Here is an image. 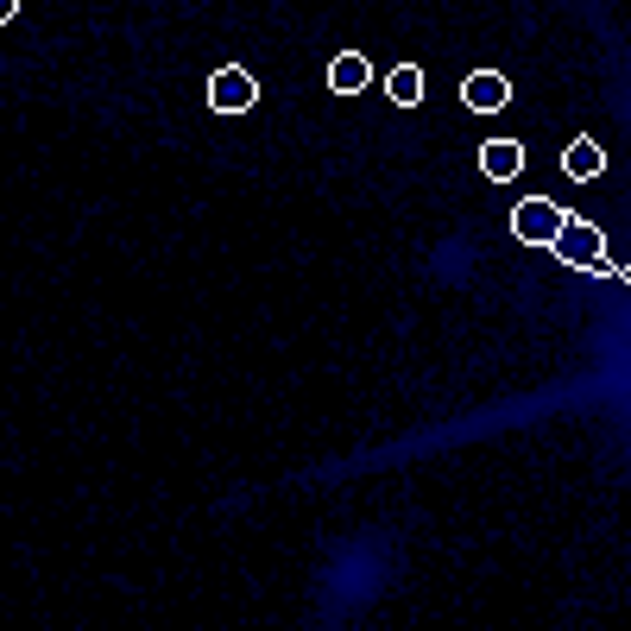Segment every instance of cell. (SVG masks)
<instances>
[{"instance_id": "1", "label": "cell", "mask_w": 631, "mask_h": 631, "mask_svg": "<svg viewBox=\"0 0 631 631\" xmlns=\"http://www.w3.org/2000/svg\"><path fill=\"white\" fill-rule=\"evenodd\" d=\"M550 252L562 259V266H575V272H600V278L612 272V278H626V266H606V234H600V222H587V215H562Z\"/></svg>"}, {"instance_id": "2", "label": "cell", "mask_w": 631, "mask_h": 631, "mask_svg": "<svg viewBox=\"0 0 631 631\" xmlns=\"http://www.w3.org/2000/svg\"><path fill=\"white\" fill-rule=\"evenodd\" d=\"M562 202H550V196H525L518 209H511V240L518 247H550L555 240V227H562Z\"/></svg>"}, {"instance_id": "3", "label": "cell", "mask_w": 631, "mask_h": 631, "mask_svg": "<svg viewBox=\"0 0 631 631\" xmlns=\"http://www.w3.org/2000/svg\"><path fill=\"white\" fill-rule=\"evenodd\" d=\"M252 101H259V82H252V70H240V64H222V70L209 76V108H215V114H247Z\"/></svg>"}, {"instance_id": "4", "label": "cell", "mask_w": 631, "mask_h": 631, "mask_svg": "<svg viewBox=\"0 0 631 631\" xmlns=\"http://www.w3.org/2000/svg\"><path fill=\"white\" fill-rule=\"evenodd\" d=\"M461 101H467L474 114H499L505 101H511V82H505V70H474L461 82Z\"/></svg>"}, {"instance_id": "5", "label": "cell", "mask_w": 631, "mask_h": 631, "mask_svg": "<svg viewBox=\"0 0 631 631\" xmlns=\"http://www.w3.org/2000/svg\"><path fill=\"white\" fill-rule=\"evenodd\" d=\"M562 171L575 177V183H594V177L606 171V146L594 139V133H575V139H568V151H562Z\"/></svg>"}, {"instance_id": "6", "label": "cell", "mask_w": 631, "mask_h": 631, "mask_svg": "<svg viewBox=\"0 0 631 631\" xmlns=\"http://www.w3.org/2000/svg\"><path fill=\"white\" fill-rule=\"evenodd\" d=\"M480 171L493 177V183H511V177L525 171V146H511V139H486V146H480Z\"/></svg>"}, {"instance_id": "7", "label": "cell", "mask_w": 631, "mask_h": 631, "mask_svg": "<svg viewBox=\"0 0 631 631\" xmlns=\"http://www.w3.org/2000/svg\"><path fill=\"white\" fill-rule=\"evenodd\" d=\"M367 82H373V64H367L360 50H341V57L328 64V89H335V95H360Z\"/></svg>"}, {"instance_id": "8", "label": "cell", "mask_w": 631, "mask_h": 631, "mask_svg": "<svg viewBox=\"0 0 631 631\" xmlns=\"http://www.w3.org/2000/svg\"><path fill=\"white\" fill-rule=\"evenodd\" d=\"M385 89H392L398 108H417V101H424V70H417V64H398V70L385 76Z\"/></svg>"}, {"instance_id": "9", "label": "cell", "mask_w": 631, "mask_h": 631, "mask_svg": "<svg viewBox=\"0 0 631 631\" xmlns=\"http://www.w3.org/2000/svg\"><path fill=\"white\" fill-rule=\"evenodd\" d=\"M13 13H20V0H0V25L13 20Z\"/></svg>"}]
</instances>
